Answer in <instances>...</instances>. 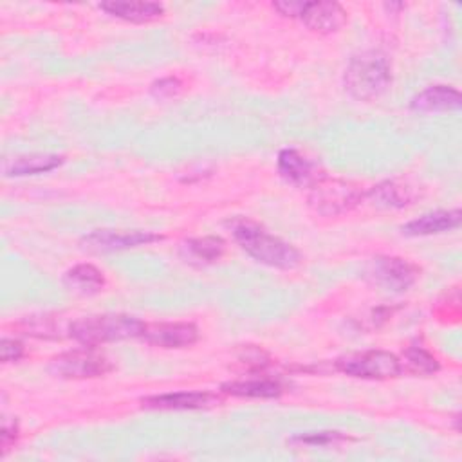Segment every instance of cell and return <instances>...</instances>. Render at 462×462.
Wrapping results in <instances>:
<instances>
[{"instance_id": "1", "label": "cell", "mask_w": 462, "mask_h": 462, "mask_svg": "<svg viewBox=\"0 0 462 462\" xmlns=\"http://www.w3.org/2000/svg\"><path fill=\"white\" fill-rule=\"evenodd\" d=\"M231 233L236 244L256 262L276 267V269H294L301 262V254L296 247L285 240L271 235L260 224L238 218L231 222Z\"/></svg>"}, {"instance_id": "2", "label": "cell", "mask_w": 462, "mask_h": 462, "mask_svg": "<svg viewBox=\"0 0 462 462\" xmlns=\"http://www.w3.org/2000/svg\"><path fill=\"white\" fill-rule=\"evenodd\" d=\"M144 325L130 314H94L72 321L69 336L85 346H97L110 341L141 337Z\"/></svg>"}, {"instance_id": "3", "label": "cell", "mask_w": 462, "mask_h": 462, "mask_svg": "<svg viewBox=\"0 0 462 462\" xmlns=\"http://www.w3.org/2000/svg\"><path fill=\"white\" fill-rule=\"evenodd\" d=\"M392 83L390 63L377 51H365L354 56L345 70V88L361 101L379 97Z\"/></svg>"}, {"instance_id": "4", "label": "cell", "mask_w": 462, "mask_h": 462, "mask_svg": "<svg viewBox=\"0 0 462 462\" xmlns=\"http://www.w3.org/2000/svg\"><path fill=\"white\" fill-rule=\"evenodd\" d=\"M337 370L357 379H392L402 372V363L386 350H366L337 359Z\"/></svg>"}, {"instance_id": "5", "label": "cell", "mask_w": 462, "mask_h": 462, "mask_svg": "<svg viewBox=\"0 0 462 462\" xmlns=\"http://www.w3.org/2000/svg\"><path fill=\"white\" fill-rule=\"evenodd\" d=\"M112 363L106 356L101 352L90 348H81V350H70L56 356L49 370L56 377L63 379H90V377H101L108 372H112Z\"/></svg>"}, {"instance_id": "6", "label": "cell", "mask_w": 462, "mask_h": 462, "mask_svg": "<svg viewBox=\"0 0 462 462\" xmlns=\"http://www.w3.org/2000/svg\"><path fill=\"white\" fill-rule=\"evenodd\" d=\"M363 200V191L345 180H318L309 195V204L321 215H341Z\"/></svg>"}, {"instance_id": "7", "label": "cell", "mask_w": 462, "mask_h": 462, "mask_svg": "<svg viewBox=\"0 0 462 462\" xmlns=\"http://www.w3.org/2000/svg\"><path fill=\"white\" fill-rule=\"evenodd\" d=\"M368 274L383 289L404 292L417 282L419 269L411 262L399 256H377L372 260Z\"/></svg>"}, {"instance_id": "8", "label": "cell", "mask_w": 462, "mask_h": 462, "mask_svg": "<svg viewBox=\"0 0 462 462\" xmlns=\"http://www.w3.org/2000/svg\"><path fill=\"white\" fill-rule=\"evenodd\" d=\"M162 236L152 231H125V229H96L90 235L83 236L81 244L88 251L96 253H108V251H121L137 245H146L152 242L161 240Z\"/></svg>"}, {"instance_id": "9", "label": "cell", "mask_w": 462, "mask_h": 462, "mask_svg": "<svg viewBox=\"0 0 462 462\" xmlns=\"http://www.w3.org/2000/svg\"><path fill=\"white\" fill-rule=\"evenodd\" d=\"M141 337L146 343L161 348H186L197 343L199 328L193 323H186V321L150 323V325H144Z\"/></svg>"}, {"instance_id": "10", "label": "cell", "mask_w": 462, "mask_h": 462, "mask_svg": "<svg viewBox=\"0 0 462 462\" xmlns=\"http://www.w3.org/2000/svg\"><path fill=\"white\" fill-rule=\"evenodd\" d=\"M300 20L314 32L332 34L346 23V11L337 2H305Z\"/></svg>"}, {"instance_id": "11", "label": "cell", "mask_w": 462, "mask_h": 462, "mask_svg": "<svg viewBox=\"0 0 462 462\" xmlns=\"http://www.w3.org/2000/svg\"><path fill=\"white\" fill-rule=\"evenodd\" d=\"M141 402L150 410H200L217 404L218 397L211 392H173L150 395Z\"/></svg>"}, {"instance_id": "12", "label": "cell", "mask_w": 462, "mask_h": 462, "mask_svg": "<svg viewBox=\"0 0 462 462\" xmlns=\"http://www.w3.org/2000/svg\"><path fill=\"white\" fill-rule=\"evenodd\" d=\"M278 171L280 175L292 184L307 186L316 184L323 177L318 175V168L305 155L294 148H285L278 153Z\"/></svg>"}, {"instance_id": "13", "label": "cell", "mask_w": 462, "mask_h": 462, "mask_svg": "<svg viewBox=\"0 0 462 462\" xmlns=\"http://www.w3.org/2000/svg\"><path fill=\"white\" fill-rule=\"evenodd\" d=\"M411 110L417 112H448L462 106V96L449 85H431L415 94L410 101Z\"/></svg>"}, {"instance_id": "14", "label": "cell", "mask_w": 462, "mask_h": 462, "mask_svg": "<svg viewBox=\"0 0 462 462\" xmlns=\"http://www.w3.org/2000/svg\"><path fill=\"white\" fill-rule=\"evenodd\" d=\"M462 213L460 209H439L431 213H424L422 217L408 222L402 226V233L408 236H428V235H439L451 229H457L460 226Z\"/></svg>"}, {"instance_id": "15", "label": "cell", "mask_w": 462, "mask_h": 462, "mask_svg": "<svg viewBox=\"0 0 462 462\" xmlns=\"http://www.w3.org/2000/svg\"><path fill=\"white\" fill-rule=\"evenodd\" d=\"M99 7L116 16V18H121V20H126V22H134V23H144V22H152V20H157L162 16L164 13V7L157 2H143V0H137V2H128V0H108V2H103L99 4Z\"/></svg>"}, {"instance_id": "16", "label": "cell", "mask_w": 462, "mask_h": 462, "mask_svg": "<svg viewBox=\"0 0 462 462\" xmlns=\"http://www.w3.org/2000/svg\"><path fill=\"white\" fill-rule=\"evenodd\" d=\"M65 161L63 155L56 153H25L7 159L4 162V173L7 177H25V175H38L47 173L61 166Z\"/></svg>"}, {"instance_id": "17", "label": "cell", "mask_w": 462, "mask_h": 462, "mask_svg": "<svg viewBox=\"0 0 462 462\" xmlns=\"http://www.w3.org/2000/svg\"><path fill=\"white\" fill-rule=\"evenodd\" d=\"M63 283L76 294L90 296L103 289L105 276L92 263H78L65 273Z\"/></svg>"}, {"instance_id": "18", "label": "cell", "mask_w": 462, "mask_h": 462, "mask_svg": "<svg viewBox=\"0 0 462 462\" xmlns=\"http://www.w3.org/2000/svg\"><path fill=\"white\" fill-rule=\"evenodd\" d=\"M222 393L235 397H260L271 399L282 393V384L273 379H245V381H229L220 386Z\"/></svg>"}, {"instance_id": "19", "label": "cell", "mask_w": 462, "mask_h": 462, "mask_svg": "<svg viewBox=\"0 0 462 462\" xmlns=\"http://www.w3.org/2000/svg\"><path fill=\"white\" fill-rule=\"evenodd\" d=\"M408 191L410 189L406 186L397 184L395 180H386V182H381L379 186H374V189L370 191V197L377 206L402 208L411 200V195Z\"/></svg>"}, {"instance_id": "20", "label": "cell", "mask_w": 462, "mask_h": 462, "mask_svg": "<svg viewBox=\"0 0 462 462\" xmlns=\"http://www.w3.org/2000/svg\"><path fill=\"white\" fill-rule=\"evenodd\" d=\"M186 253L204 263L215 262L222 256L226 249V242L220 236H202V238H193L184 244Z\"/></svg>"}, {"instance_id": "21", "label": "cell", "mask_w": 462, "mask_h": 462, "mask_svg": "<svg viewBox=\"0 0 462 462\" xmlns=\"http://www.w3.org/2000/svg\"><path fill=\"white\" fill-rule=\"evenodd\" d=\"M404 368L415 375H431L439 370V361L424 346L413 345L404 350Z\"/></svg>"}, {"instance_id": "22", "label": "cell", "mask_w": 462, "mask_h": 462, "mask_svg": "<svg viewBox=\"0 0 462 462\" xmlns=\"http://www.w3.org/2000/svg\"><path fill=\"white\" fill-rule=\"evenodd\" d=\"M448 301H439L437 307V314L440 316V319L446 321H458L460 316V296H458V289L453 287L451 291H448Z\"/></svg>"}, {"instance_id": "23", "label": "cell", "mask_w": 462, "mask_h": 462, "mask_svg": "<svg viewBox=\"0 0 462 462\" xmlns=\"http://www.w3.org/2000/svg\"><path fill=\"white\" fill-rule=\"evenodd\" d=\"M180 81L177 78H162L152 85V94L155 97H171L180 90Z\"/></svg>"}, {"instance_id": "24", "label": "cell", "mask_w": 462, "mask_h": 462, "mask_svg": "<svg viewBox=\"0 0 462 462\" xmlns=\"http://www.w3.org/2000/svg\"><path fill=\"white\" fill-rule=\"evenodd\" d=\"M0 356H2L4 363L18 361L23 356V345L18 339L4 337L2 345H0Z\"/></svg>"}, {"instance_id": "25", "label": "cell", "mask_w": 462, "mask_h": 462, "mask_svg": "<svg viewBox=\"0 0 462 462\" xmlns=\"http://www.w3.org/2000/svg\"><path fill=\"white\" fill-rule=\"evenodd\" d=\"M345 439L341 433L337 431H321V433H310V435H300L296 437L294 440H300V442H305V444H328V442H334V440H341Z\"/></svg>"}, {"instance_id": "26", "label": "cell", "mask_w": 462, "mask_h": 462, "mask_svg": "<svg viewBox=\"0 0 462 462\" xmlns=\"http://www.w3.org/2000/svg\"><path fill=\"white\" fill-rule=\"evenodd\" d=\"M274 9H278L283 16H291V18H300L305 2H294V0H285V2H274L273 4Z\"/></svg>"}, {"instance_id": "27", "label": "cell", "mask_w": 462, "mask_h": 462, "mask_svg": "<svg viewBox=\"0 0 462 462\" xmlns=\"http://www.w3.org/2000/svg\"><path fill=\"white\" fill-rule=\"evenodd\" d=\"M16 433H18L16 424L13 422V424L9 426V422H7V420H4V426H2V448H4V453L7 451V446H9L11 442H14Z\"/></svg>"}]
</instances>
